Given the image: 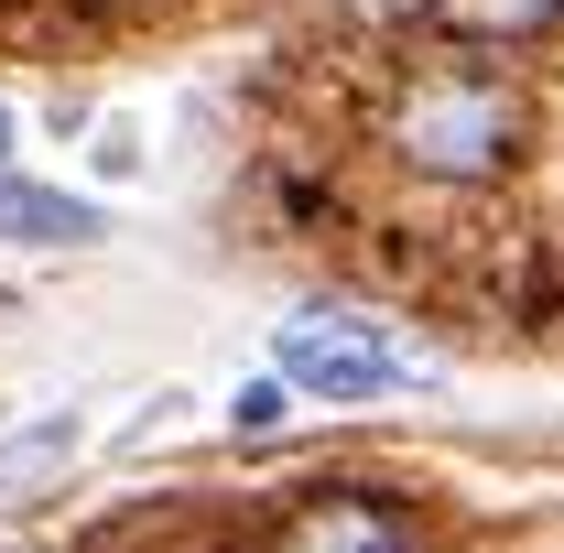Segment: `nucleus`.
I'll return each instance as SVG.
<instances>
[{
  "label": "nucleus",
  "instance_id": "1",
  "mask_svg": "<svg viewBox=\"0 0 564 553\" xmlns=\"http://www.w3.org/2000/svg\"><path fill=\"white\" fill-rule=\"evenodd\" d=\"M521 141H532V87L499 76L489 55H467V44L402 66L380 98V152L423 185H489L521 163Z\"/></svg>",
  "mask_w": 564,
  "mask_h": 553
},
{
  "label": "nucleus",
  "instance_id": "2",
  "mask_svg": "<svg viewBox=\"0 0 564 553\" xmlns=\"http://www.w3.org/2000/svg\"><path fill=\"white\" fill-rule=\"evenodd\" d=\"M272 358H282V391H315V402H380V391H413L423 380L413 347H391L358 315H293Z\"/></svg>",
  "mask_w": 564,
  "mask_h": 553
},
{
  "label": "nucleus",
  "instance_id": "3",
  "mask_svg": "<svg viewBox=\"0 0 564 553\" xmlns=\"http://www.w3.org/2000/svg\"><path fill=\"white\" fill-rule=\"evenodd\" d=\"M272 553H413V521L380 488H304L272 521Z\"/></svg>",
  "mask_w": 564,
  "mask_h": 553
},
{
  "label": "nucleus",
  "instance_id": "4",
  "mask_svg": "<svg viewBox=\"0 0 564 553\" xmlns=\"http://www.w3.org/2000/svg\"><path fill=\"white\" fill-rule=\"evenodd\" d=\"M76 445H87L76 402H22V413H0V499L55 488V478L76 467Z\"/></svg>",
  "mask_w": 564,
  "mask_h": 553
},
{
  "label": "nucleus",
  "instance_id": "5",
  "mask_svg": "<svg viewBox=\"0 0 564 553\" xmlns=\"http://www.w3.org/2000/svg\"><path fill=\"white\" fill-rule=\"evenodd\" d=\"M423 22L467 55H521V44L564 33V0H423Z\"/></svg>",
  "mask_w": 564,
  "mask_h": 553
},
{
  "label": "nucleus",
  "instance_id": "6",
  "mask_svg": "<svg viewBox=\"0 0 564 553\" xmlns=\"http://www.w3.org/2000/svg\"><path fill=\"white\" fill-rule=\"evenodd\" d=\"M0 239H22V250H87V239H98V207H76V196H55V185L0 174Z\"/></svg>",
  "mask_w": 564,
  "mask_h": 553
},
{
  "label": "nucleus",
  "instance_id": "7",
  "mask_svg": "<svg viewBox=\"0 0 564 553\" xmlns=\"http://www.w3.org/2000/svg\"><path fill=\"white\" fill-rule=\"evenodd\" d=\"M282 423V380H261V391H239V434H272Z\"/></svg>",
  "mask_w": 564,
  "mask_h": 553
},
{
  "label": "nucleus",
  "instance_id": "8",
  "mask_svg": "<svg viewBox=\"0 0 564 553\" xmlns=\"http://www.w3.org/2000/svg\"><path fill=\"white\" fill-rule=\"evenodd\" d=\"M0 152H11V109H0Z\"/></svg>",
  "mask_w": 564,
  "mask_h": 553
}]
</instances>
